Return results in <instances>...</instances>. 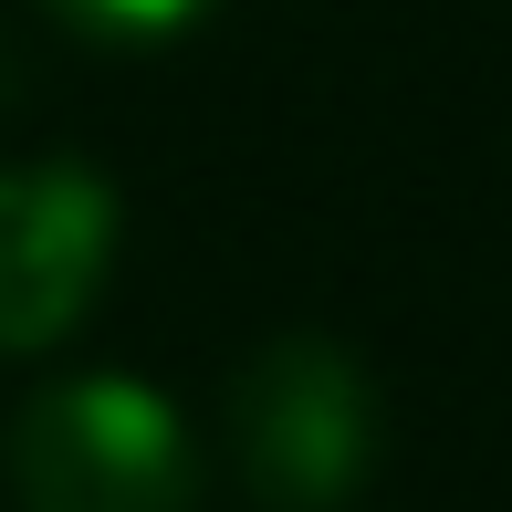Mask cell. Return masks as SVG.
I'll use <instances>...</instances> for the list:
<instances>
[{
  "instance_id": "cell-2",
  "label": "cell",
  "mask_w": 512,
  "mask_h": 512,
  "mask_svg": "<svg viewBox=\"0 0 512 512\" xmlns=\"http://www.w3.org/2000/svg\"><path fill=\"white\" fill-rule=\"evenodd\" d=\"M230 460L272 512H335L377 481V377L335 335H272L230 377Z\"/></svg>"
},
{
  "instance_id": "cell-4",
  "label": "cell",
  "mask_w": 512,
  "mask_h": 512,
  "mask_svg": "<svg viewBox=\"0 0 512 512\" xmlns=\"http://www.w3.org/2000/svg\"><path fill=\"white\" fill-rule=\"evenodd\" d=\"M53 11L74 32H95V42H168V32H189L209 0H53Z\"/></svg>"
},
{
  "instance_id": "cell-1",
  "label": "cell",
  "mask_w": 512,
  "mask_h": 512,
  "mask_svg": "<svg viewBox=\"0 0 512 512\" xmlns=\"http://www.w3.org/2000/svg\"><path fill=\"white\" fill-rule=\"evenodd\" d=\"M21 512H199V439L147 377H63L11 418Z\"/></svg>"
},
{
  "instance_id": "cell-3",
  "label": "cell",
  "mask_w": 512,
  "mask_h": 512,
  "mask_svg": "<svg viewBox=\"0 0 512 512\" xmlns=\"http://www.w3.org/2000/svg\"><path fill=\"white\" fill-rule=\"evenodd\" d=\"M126 209L84 157H11L0 168V356H53L95 314Z\"/></svg>"
}]
</instances>
